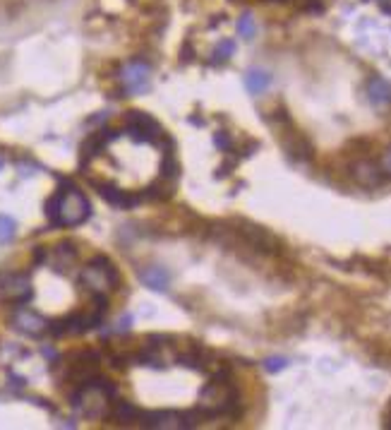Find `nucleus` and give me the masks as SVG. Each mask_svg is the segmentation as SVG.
Here are the masks:
<instances>
[{"instance_id": "nucleus-1", "label": "nucleus", "mask_w": 391, "mask_h": 430, "mask_svg": "<svg viewBox=\"0 0 391 430\" xmlns=\"http://www.w3.org/2000/svg\"><path fill=\"white\" fill-rule=\"evenodd\" d=\"M46 214L53 226H79L82 221L89 219L91 207L89 199L75 185H63L56 195L48 199Z\"/></svg>"}, {"instance_id": "nucleus-2", "label": "nucleus", "mask_w": 391, "mask_h": 430, "mask_svg": "<svg viewBox=\"0 0 391 430\" xmlns=\"http://www.w3.org/2000/svg\"><path fill=\"white\" fill-rule=\"evenodd\" d=\"M115 397V387L108 385L106 380H87L75 397H72V407H75L79 414L87 416V419H101V416L108 414V407H111V399Z\"/></svg>"}, {"instance_id": "nucleus-3", "label": "nucleus", "mask_w": 391, "mask_h": 430, "mask_svg": "<svg viewBox=\"0 0 391 430\" xmlns=\"http://www.w3.org/2000/svg\"><path fill=\"white\" fill-rule=\"evenodd\" d=\"M238 402V392H235V385L230 380H223V378H216L211 380L209 385L202 390V397H199V407L204 414H226L233 404Z\"/></svg>"}, {"instance_id": "nucleus-4", "label": "nucleus", "mask_w": 391, "mask_h": 430, "mask_svg": "<svg viewBox=\"0 0 391 430\" xmlns=\"http://www.w3.org/2000/svg\"><path fill=\"white\" fill-rule=\"evenodd\" d=\"M79 284L94 296H106L118 284V272L106 257H96L79 274Z\"/></svg>"}, {"instance_id": "nucleus-5", "label": "nucleus", "mask_w": 391, "mask_h": 430, "mask_svg": "<svg viewBox=\"0 0 391 430\" xmlns=\"http://www.w3.org/2000/svg\"><path fill=\"white\" fill-rule=\"evenodd\" d=\"M149 77H151V68L144 60H130V63H125L118 72V80L127 94H144L146 89H149Z\"/></svg>"}, {"instance_id": "nucleus-6", "label": "nucleus", "mask_w": 391, "mask_h": 430, "mask_svg": "<svg viewBox=\"0 0 391 430\" xmlns=\"http://www.w3.org/2000/svg\"><path fill=\"white\" fill-rule=\"evenodd\" d=\"M32 298V281L20 272H3L0 274V301L24 303Z\"/></svg>"}, {"instance_id": "nucleus-7", "label": "nucleus", "mask_w": 391, "mask_h": 430, "mask_svg": "<svg viewBox=\"0 0 391 430\" xmlns=\"http://www.w3.org/2000/svg\"><path fill=\"white\" fill-rule=\"evenodd\" d=\"M12 325H15L17 332H22L27 337H41L46 332H51V322L46 318H41L39 313L29 310V308H17L12 313Z\"/></svg>"}, {"instance_id": "nucleus-8", "label": "nucleus", "mask_w": 391, "mask_h": 430, "mask_svg": "<svg viewBox=\"0 0 391 430\" xmlns=\"http://www.w3.org/2000/svg\"><path fill=\"white\" fill-rule=\"evenodd\" d=\"M368 96L375 106H389L391 104V84L384 77H372L368 82Z\"/></svg>"}, {"instance_id": "nucleus-9", "label": "nucleus", "mask_w": 391, "mask_h": 430, "mask_svg": "<svg viewBox=\"0 0 391 430\" xmlns=\"http://www.w3.org/2000/svg\"><path fill=\"white\" fill-rule=\"evenodd\" d=\"M139 279L154 291H166L170 284V274L163 267H146L139 272Z\"/></svg>"}, {"instance_id": "nucleus-10", "label": "nucleus", "mask_w": 391, "mask_h": 430, "mask_svg": "<svg viewBox=\"0 0 391 430\" xmlns=\"http://www.w3.org/2000/svg\"><path fill=\"white\" fill-rule=\"evenodd\" d=\"M144 426L146 428H190L192 423H187L182 416H175V414H154V416H146Z\"/></svg>"}, {"instance_id": "nucleus-11", "label": "nucleus", "mask_w": 391, "mask_h": 430, "mask_svg": "<svg viewBox=\"0 0 391 430\" xmlns=\"http://www.w3.org/2000/svg\"><path fill=\"white\" fill-rule=\"evenodd\" d=\"M75 257H77L75 248H72L70 243H63V245H58L56 250H53L51 265H53V269H56V272H67L72 267V262H75Z\"/></svg>"}, {"instance_id": "nucleus-12", "label": "nucleus", "mask_w": 391, "mask_h": 430, "mask_svg": "<svg viewBox=\"0 0 391 430\" xmlns=\"http://www.w3.org/2000/svg\"><path fill=\"white\" fill-rule=\"evenodd\" d=\"M272 84V75L267 70H259V68H252L245 75V87L250 94H262L264 89H269Z\"/></svg>"}, {"instance_id": "nucleus-13", "label": "nucleus", "mask_w": 391, "mask_h": 430, "mask_svg": "<svg viewBox=\"0 0 391 430\" xmlns=\"http://www.w3.org/2000/svg\"><path fill=\"white\" fill-rule=\"evenodd\" d=\"M356 180L360 185H377L382 180V173H380V168L375 166V163H370V161H360L356 163Z\"/></svg>"}, {"instance_id": "nucleus-14", "label": "nucleus", "mask_w": 391, "mask_h": 430, "mask_svg": "<svg viewBox=\"0 0 391 430\" xmlns=\"http://www.w3.org/2000/svg\"><path fill=\"white\" fill-rule=\"evenodd\" d=\"M235 53V44L230 39H223V41H218V46L214 48V63H226L230 56Z\"/></svg>"}, {"instance_id": "nucleus-15", "label": "nucleus", "mask_w": 391, "mask_h": 430, "mask_svg": "<svg viewBox=\"0 0 391 430\" xmlns=\"http://www.w3.org/2000/svg\"><path fill=\"white\" fill-rule=\"evenodd\" d=\"M15 233H17L15 219H10V216L0 214V243H10V240L15 238Z\"/></svg>"}, {"instance_id": "nucleus-16", "label": "nucleus", "mask_w": 391, "mask_h": 430, "mask_svg": "<svg viewBox=\"0 0 391 430\" xmlns=\"http://www.w3.org/2000/svg\"><path fill=\"white\" fill-rule=\"evenodd\" d=\"M255 32H257L255 17H252V15H243L240 20H238V34H240L243 39H252Z\"/></svg>"}, {"instance_id": "nucleus-17", "label": "nucleus", "mask_w": 391, "mask_h": 430, "mask_svg": "<svg viewBox=\"0 0 391 430\" xmlns=\"http://www.w3.org/2000/svg\"><path fill=\"white\" fill-rule=\"evenodd\" d=\"M286 366H288V359H284V356H272V359L264 361V368L269 373H279L284 371Z\"/></svg>"}, {"instance_id": "nucleus-18", "label": "nucleus", "mask_w": 391, "mask_h": 430, "mask_svg": "<svg viewBox=\"0 0 391 430\" xmlns=\"http://www.w3.org/2000/svg\"><path fill=\"white\" fill-rule=\"evenodd\" d=\"M130 322H132L130 315H123V318L118 320V325H115V332H125V330H130Z\"/></svg>"}, {"instance_id": "nucleus-19", "label": "nucleus", "mask_w": 391, "mask_h": 430, "mask_svg": "<svg viewBox=\"0 0 391 430\" xmlns=\"http://www.w3.org/2000/svg\"><path fill=\"white\" fill-rule=\"evenodd\" d=\"M382 168H384L387 173H391V147L384 151V156H382Z\"/></svg>"}, {"instance_id": "nucleus-20", "label": "nucleus", "mask_w": 391, "mask_h": 430, "mask_svg": "<svg viewBox=\"0 0 391 430\" xmlns=\"http://www.w3.org/2000/svg\"><path fill=\"white\" fill-rule=\"evenodd\" d=\"M44 356H46V359H56V351L48 349V347H44Z\"/></svg>"}, {"instance_id": "nucleus-21", "label": "nucleus", "mask_w": 391, "mask_h": 430, "mask_svg": "<svg viewBox=\"0 0 391 430\" xmlns=\"http://www.w3.org/2000/svg\"><path fill=\"white\" fill-rule=\"evenodd\" d=\"M377 3H380L387 12H391V0H377Z\"/></svg>"}, {"instance_id": "nucleus-22", "label": "nucleus", "mask_w": 391, "mask_h": 430, "mask_svg": "<svg viewBox=\"0 0 391 430\" xmlns=\"http://www.w3.org/2000/svg\"><path fill=\"white\" fill-rule=\"evenodd\" d=\"M0 168H3V156H0Z\"/></svg>"}]
</instances>
